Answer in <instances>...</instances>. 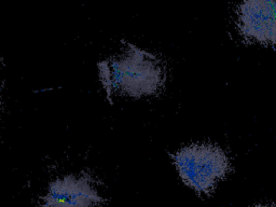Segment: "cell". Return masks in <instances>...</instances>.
<instances>
[{
	"label": "cell",
	"mask_w": 276,
	"mask_h": 207,
	"mask_svg": "<svg viewBox=\"0 0 276 207\" xmlns=\"http://www.w3.org/2000/svg\"><path fill=\"white\" fill-rule=\"evenodd\" d=\"M237 25L247 40L276 43V1H244L237 9Z\"/></svg>",
	"instance_id": "obj_4"
},
{
	"label": "cell",
	"mask_w": 276,
	"mask_h": 207,
	"mask_svg": "<svg viewBox=\"0 0 276 207\" xmlns=\"http://www.w3.org/2000/svg\"><path fill=\"white\" fill-rule=\"evenodd\" d=\"M180 177L199 193L210 192L227 175L230 163L221 148L214 145H190L172 156Z\"/></svg>",
	"instance_id": "obj_2"
},
{
	"label": "cell",
	"mask_w": 276,
	"mask_h": 207,
	"mask_svg": "<svg viewBox=\"0 0 276 207\" xmlns=\"http://www.w3.org/2000/svg\"><path fill=\"white\" fill-rule=\"evenodd\" d=\"M101 201L90 176L69 174L50 183L42 207H99Z\"/></svg>",
	"instance_id": "obj_3"
},
{
	"label": "cell",
	"mask_w": 276,
	"mask_h": 207,
	"mask_svg": "<svg viewBox=\"0 0 276 207\" xmlns=\"http://www.w3.org/2000/svg\"><path fill=\"white\" fill-rule=\"evenodd\" d=\"M109 95L143 97L158 93L165 81L162 62L150 52L127 44L124 51L99 64Z\"/></svg>",
	"instance_id": "obj_1"
},
{
	"label": "cell",
	"mask_w": 276,
	"mask_h": 207,
	"mask_svg": "<svg viewBox=\"0 0 276 207\" xmlns=\"http://www.w3.org/2000/svg\"><path fill=\"white\" fill-rule=\"evenodd\" d=\"M254 207H276L275 205H257Z\"/></svg>",
	"instance_id": "obj_5"
}]
</instances>
